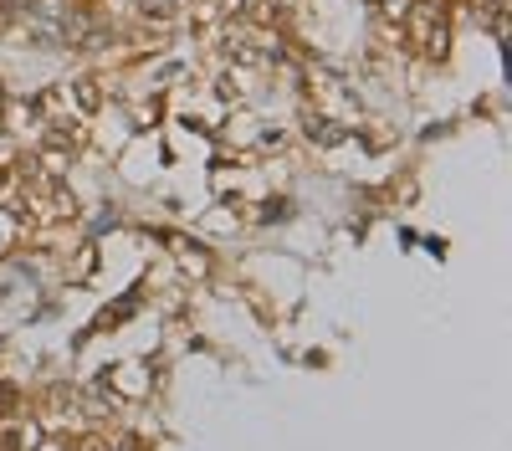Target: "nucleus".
<instances>
[{"label":"nucleus","instance_id":"nucleus-3","mask_svg":"<svg viewBox=\"0 0 512 451\" xmlns=\"http://www.w3.org/2000/svg\"><path fill=\"white\" fill-rule=\"evenodd\" d=\"M308 139L328 149V144H344V129H338L333 118H318V113H308Z\"/></svg>","mask_w":512,"mask_h":451},{"label":"nucleus","instance_id":"nucleus-5","mask_svg":"<svg viewBox=\"0 0 512 451\" xmlns=\"http://www.w3.org/2000/svg\"><path fill=\"white\" fill-rule=\"evenodd\" d=\"M0 108H6V88H0Z\"/></svg>","mask_w":512,"mask_h":451},{"label":"nucleus","instance_id":"nucleus-2","mask_svg":"<svg viewBox=\"0 0 512 451\" xmlns=\"http://www.w3.org/2000/svg\"><path fill=\"white\" fill-rule=\"evenodd\" d=\"M410 36H415V47L425 57H441L446 52V21H441L436 0H420V6L410 11Z\"/></svg>","mask_w":512,"mask_h":451},{"label":"nucleus","instance_id":"nucleus-1","mask_svg":"<svg viewBox=\"0 0 512 451\" xmlns=\"http://www.w3.org/2000/svg\"><path fill=\"white\" fill-rule=\"evenodd\" d=\"M16 36L31 41L41 52H57V47H72L82 36V16L62 0H36V6H16Z\"/></svg>","mask_w":512,"mask_h":451},{"label":"nucleus","instance_id":"nucleus-6","mask_svg":"<svg viewBox=\"0 0 512 451\" xmlns=\"http://www.w3.org/2000/svg\"><path fill=\"white\" fill-rule=\"evenodd\" d=\"M123 451H139V446H123Z\"/></svg>","mask_w":512,"mask_h":451},{"label":"nucleus","instance_id":"nucleus-4","mask_svg":"<svg viewBox=\"0 0 512 451\" xmlns=\"http://www.w3.org/2000/svg\"><path fill=\"white\" fill-rule=\"evenodd\" d=\"M11 154H16V139H6V134H0V164H11Z\"/></svg>","mask_w":512,"mask_h":451}]
</instances>
